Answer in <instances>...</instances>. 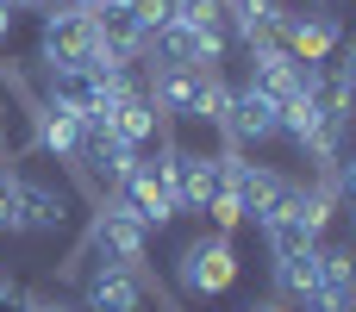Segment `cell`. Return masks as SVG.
I'll return each instance as SVG.
<instances>
[{
    "label": "cell",
    "mask_w": 356,
    "mask_h": 312,
    "mask_svg": "<svg viewBox=\"0 0 356 312\" xmlns=\"http://www.w3.org/2000/svg\"><path fill=\"white\" fill-rule=\"evenodd\" d=\"M275 44H282L300 69H319V63H332V56H338L344 31H338V19H325V13H288V19H282V31H275Z\"/></svg>",
    "instance_id": "ba28073f"
},
{
    "label": "cell",
    "mask_w": 356,
    "mask_h": 312,
    "mask_svg": "<svg viewBox=\"0 0 356 312\" xmlns=\"http://www.w3.org/2000/svg\"><path fill=\"white\" fill-rule=\"evenodd\" d=\"M0 312H31V300H25V294H13V288H0Z\"/></svg>",
    "instance_id": "44dd1931"
},
{
    "label": "cell",
    "mask_w": 356,
    "mask_h": 312,
    "mask_svg": "<svg viewBox=\"0 0 356 312\" xmlns=\"http://www.w3.org/2000/svg\"><path fill=\"white\" fill-rule=\"evenodd\" d=\"M175 281H181V294H194V300H213V294H225V288L238 281V250H232V238H219V231H200V238L181 250V263H175Z\"/></svg>",
    "instance_id": "277c9868"
},
{
    "label": "cell",
    "mask_w": 356,
    "mask_h": 312,
    "mask_svg": "<svg viewBox=\"0 0 356 312\" xmlns=\"http://www.w3.org/2000/svg\"><path fill=\"white\" fill-rule=\"evenodd\" d=\"M13 194H19V225H25V231H56V225L69 219V194L50 188V181L13 175Z\"/></svg>",
    "instance_id": "4fadbf2b"
},
{
    "label": "cell",
    "mask_w": 356,
    "mask_h": 312,
    "mask_svg": "<svg viewBox=\"0 0 356 312\" xmlns=\"http://www.w3.org/2000/svg\"><path fill=\"white\" fill-rule=\"evenodd\" d=\"M88 250L94 263H119V269H138L150 256V225L125 206V200H106L94 213V231H88Z\"/></svg>",
    "instance_id": "3957f363"
},
{
    "label": "cell",
    "mask_w": 356,
    "mask_h": 312,
    "mask_svg": "<svg viewBox=\"0 0 356 312\" xmlns=\"http://www.w3.org/2000/svg\"><path fill=\"white\" fill-rule=\"evenodd\" d=\"M225 131H232V144H263V138H275L282 131V106L263 94V88H232V100H225V119H219Z\"/></svg>",
    "instance_id": "9c48e42d"
},
{
    "label": "cell",
    "mask_w": 356,
    "mask_h": 312,
    "mask_svg": "<svg viewBox=\"0 0 356 312\" xmlns=\"http://www.w3.org/2000/svg\"><path fill=\"white\" fill-rule=\"evenodd\" d=\"M244 312H288V306H282V300H250Z\"/></svg>",
    "instance_id": "7402d4cb"
},
{
    "label": "cell",
    "mask_w": 356,
    "mask_h": 312,
    "mask_svg": "<svg viewBox=\"0 0 356 312\" xmlns=\"http://www.w3.org/2000/svg\"><path fill=\"white\" fill-rule=\"evenodd\" d=\"M119 200L144 219V225H169L175 219V194H169V169H163V156H131V169L119 175Z\"/></svg>",
    "instance_id": "8992f818"
},
{
    "label": "cell",
    "mask_w": 356,
    "mask_h": 312,
    "mask_svg": "<svg viewBox=\"0 0 356 312\" xmlns=\"http://www.w3.org/2000/svg\"><path fill=\"white\" fill-rule=\"evenodd\" d=\"M38 144H44L50 156L75 163V150H81V119L63 113V106H44V113H38Z\"/></svg>",
    "instance_id": "2e32d148"
},
{
    "label": "cell",
    "mask_w": 356,
    "mask_h": 312,
    "mask_svg": "<svg viewBox=\"0 0 356 312\" xmlns=\"http://www.w3.org/2000/svg\"><path fill=\"white\" fill-rule=\"evenodd\" d=\"M0 231H25V225H19V194H13V175H0Z\"/></svg>",
    "instance_id": "ffe728a7"
},
{
    "label": "cell",
    "mask_w": 356,
    "mask_h": 312,
    "mask_svg": "<svg viewBox=\"0 0 356 312\" xmlns=\"http://www.w3.org/2000/svg\"><path fill=\"white\" fill-rule=\"evenodd\" d=\"M31 312H69V306H56V300H31Z\"/></svg>",
    "instance_id": "603a6c76"
},
{
    "label": "cell",
    "mask_w": 356,
    "mask_h": 312,
    "mask_svg": "<svg viewBox=\"0 0 356 312\" xmlns=\"http://www.w3.org/2000/svg\"><path fill=\"white\" fill-rule=\"evenodd\" d=\"M225 6H232V0H225Z\"/></svg>",
    "instance_id": "484cf974"
},
{
    "label": "cell",
    "mask_w": 356,
    "mask_h": 312,
    "mask_svg": "<svg viewBox=\"0 0 356 312\" xmlns=\"http://www.w3.org/2000/svg\"><path fill=\"white\" fill-rule=\"evenodd\" d=\"M163 169H169L175 213H207V194H213V156H207V150H188V144H169V150H163Z\"/></svg>",
    "instance_id": "30bf717a"
},
{
    "label": "cell",
    "mask_w": 356,
    "mask_h": 312,
    "mask_svg": "<svg viewBox=\"0 0 356 312\" xmlns=\"http://www.w3.org/2000/svg\"><path fill=\"white\" fill-rule=\"evenodd\" d=\"M232 181H238V213L250 219V225H269L282 206H288V188L294 181H282L275 169H263V163H232Z\"/></svg>",
    "instance_id": "8fae6325"
},
{
    "label": "cell",
    "mask_w": 356,
    "mask_h": 312,
    "mask_svg": "<svg viewBox=\"0 0 356 312\" xmlns=\"http://www.w3.org/2000/svg\"><path fill=\"white\" fill-rule=\"evenodd\" d=\"M38 50H44V69H94V63H106V56H100V38H94L88 6H63V0L44 13Z\"/></svg>",
    "instance_id": "7a4b0ae2"
},
{
    "label": "cell",
    "mask_w": 356,
    "mask_h": 312,
    "mask_svg": "<svg viewBox=\"0 0 356 312\" xmlns=\"http://www.w3.org/2000/svg\"><path fill=\"white\" fill-rule=\"evenodd\" d=\"M319 6H344V0H319Z\"/></svg>",
    "instance_id": "d4e9b609"
},
{
    "label": "cell",
    "mask_w": 356,
    "mask_h": 312,
    "mask_svg": "<svg viewBox=\"0 0 356 312\" xmlns=\"http://www.w3.org/2000/svg\"><path fill=\"white\" fill-rule=\"evenodd\" d=\"M144 94L169 119H213V125L225 119V100H232V88L213 69H188V63H156V75H150Z\"/></svg>",
    "instance_id": "6da1fadb"
},
{
    "label": "cell",
    "mask_w": 356,
    "mask_h": 312,
    "mask_svg": "<svg viewBox=\"0 0 356 312\" xmlns=\"http://www.w3.org/2000/svg\"><path fill=\"white\" fill-rule=\"evenodd\" d=\"M225 44H232V31H225V25H194V19H175V25H169L150 50H156L163 63H188V69H213V75H219Z\"/></svg>",
    "instance_id": "52a82bcc"
},
{
    "label": "cell",
    "mask_w": 356,
    "mask_h": 312,
    "mask_svg": "<svg viewBox=\"0 0 356 312\" xmlns=\"http://www.w3.org/2000/svg\"><path fill=\"white\" fill-rule=\"evenodd\" d=\"M263 238H269V256H275V263H294V256L319 250V238H313V231H307V225H300V219H294L288 206H282V213H275V219L263 225Z\"/></svg>",
    "instance_id": "e0dca14e"
},
{
    "label": "cell",
    "mask_w": 356,
    "mask_h": 312,
    "mask_svg": "<svg viewBox=\"0 0 356 312\" xmlns=\"http://www.w3.org/2000/svg\"><path fill=\"white\" fill-rule=\"evenodd\" d=\"M63 6H94V0H63Z\"/></svg>",
    "instance_id": "cb8c5ba5"
},
{
    "label": "cell",
    "mask_w": 356,
    "mask_h": 312,
    "mask_svg": "<svg viewBox=\"0 0 356 312\" xmlns=\"http://www.w3.org/2000/svg\"><path fill=\"white\" fill-rule=\"evenodd\" d=\"M0 288H6V281H0Z\"/></svg>",
    "instance_id": "4316f807"
},
{
    "label": "cell",
    "mask_w": 356,
    "mask_h": 312,
    "mask_svg": "<svg viewBox=\"0 0 356 312\" xmlns=\"http://www.w3.org/2000/svg\"><path fill=\"white\" fill-rule=\"evenodd\" d=\"M356 300V275L344 250H319V281H313V306L307 312H350Z\"/></svg>",
    "instance_id": "5bb4252c"
},
{
    "label": "cell",
    "mask_w": 356,
    "mask_h": 312,
    "mask_svg": "<svg viewBox=\"0 0 356 312\" xmlns=\"http://www.w3.org/2000/svg\"><path fill=\"white\" fill-rule=\"evenodd\" d=\"M81 300H88V312H144V275L119 269V263H100V269L81 275Z\"/></svg>",
    "instance_id": "7c38bea8"
},
{
    "label": "cell",
    "mask_w": 356,
    "mask_h": 312,
    "mask_svg": "<svg viewBox=\"0 0 356 312\" xmlns=\"http://www.w3.org/2000/svg\"><path fill=\"white\" fill-rule=\"evenodd\" d=\"M325 250V244H319ZM319 250H307V256H294V263H275V281H282V294L288 300H300V306H313V281H319Z\"/></svg>",
    "instance_id": "ac0fdd59"
},
{
    "label": "cell",
    "mask_w": 356,
    "mask_h": 312,
    "mask_svg": "<svg viewBox=\"0 0 356 312\" xmlns=\"http://www.w3.org/2000/svg\"><path fill=\"white\" fill-rule=\"evenodd\" d=\"M131 6V19H138V31H144V44H156L175 19H181V0H125Z\"/></svg>",
    "instance_id": "d6986e66"
},
{
    "label": "cell",
    "mask_w": 356,
    "mask_h": 312,
    "mask_svg": "<svg viewBox=\"0 0 356 312\" xmlns=\"http://www.w3.org/2000/svg\"><path fill=\"white\" fill-rule=\"evenodd\" d=\"M94 125H106V131H113L125 150H138V156L163 138V113L150 106V94H144L138 81H125L119 94H106V106H100V119H94Z\"/></svg>",
    "instance_id": "5b68a950"
},
{
    "label": "cell",
    "mask_w": 356,
    "mask_h": 312,
    "mask_svg": "<svg viewBox=\"0 0 356 312\" xmlns=\"http://www.w3.org/2000/svg\"><path fill=\"white\" fill-rule=\"evenodd\" d=\"M225 13H232V38H244L250 50H257V44H275V31H282V19H288L282 0H232Z\"/></svg>",
    "instance_id": "9a60e30c"
}]
</instances>
